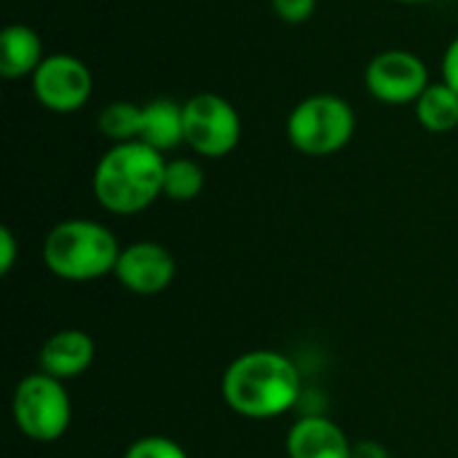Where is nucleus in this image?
Returning <instances> with one entry per match:
<instances>
[{"label":"nucleus","mask_w":458,"mask_h":458,"mask_svg":"<svg viewBox=\"0 0 458 458\" xmlns=\"http://www.w3.org/2000/svg\"><path fill=\"white\" fill-rule=\"evenodd\" d=\"M220 392L236 416L250 421H271L298 405L303 378L287 354L255 349L239 354L225 368Z\"/></svg>","instance_id":"obj_1"},{"label":"nucleus","mask_w":458,"mask_h":458,"mask_svg":"<svg viewBox=\"0 0 458 458\" xmlns=\"http://www.w3.org/2000/svg\"><path fill=\"white\" fill-rule=\"evenodd\" d=\"M164 153L140 140L118 142L99 156L91 174V191L105 212L131 217L164 196Z\"/></svg>","instance_id":"obj_2"},{"label":"nucleus","mask_w":458,"mask_h":458,"mask_svg":"<svg viewBox=\"0 0 458 458\" xmlns=\"http://www.w3.org/2000/svg\"><path fill=\"white\" fill-rule=\"evenodd\" d=\"M43 266L64 282H94L115 271L121 244L115 233L89 217L56 223L43 239Z\"/></svg>","instance_id":"obj_3"},{"label":"nucleus","mask_w":458,"mask_h":458,"mask_svg":"<svg viewBox=\"0 0 458 458\" xmlns=\"http://www.w3.org/2000/svg\"><path fill=\"white\" fill-rule=\"evenodd\" d=\"M287 142L309 158H327L349 148L357 131V113L341 94L303 97L287 115Z\"/></svg>","instance_id":"obj_4"},{"label":"nucleus","mask_w":458,"mask_h":458,"mask_svg":"<svg viewBox=\"0 0 458 458\" xmlns=\"http://www.w3.org/2000/svg\"><path fill=\"white\" fill-rule=\"evenodd\" d=\"M11 416L16 429L32 443H56L64 437L72 421V403L64 389V381L30 373L24 376L11 397Z\"/></svg>","instance_id":"obj_5"},{"label":"nucleus","mask_w":458,"mask_h":458,"mask_svg":"<svg viewBox=\"0 0 458 458\" xmlns=\"http://www.w3.org/2000/svg\"><path fill=\"white\" fill-rule=\"evenodd\" d=\"M185 145L201 158H225L242 142V115L236 105L215 91L193 94L182 102Z\"/></svg>","instance_id":"obj_6"},{"label":"nucleus","mask_w":458,"mask_h":458,"mask_svg":"<svg viewBox=\"0 0 458 458\" xmlns=\"http://www.w3.org/2000/svg\"><path fill=\"white\" fill-rule=\"evenodd\" d=\"M35 102L56 115H72L83 110L94 94V75L81 56L48 54L30 78Z\"/></svg>","instance_id":"obj_7"},{"label":"nucleus","mask_w":458,"mask_h":458,"mask_svg":"<svg viewBox=\"0 0 458 458\" xmlns=\"http://www.w3.org/2000/svg\"><path fill=\"white\" fill-rule=\"evenodd\" d=\"M432 83L427 62L408 48L378 51L365 64V89L368 94L389 107L416 105L424 89Z\"/></svg>","instance_id":"obj_8"},{"label":"nucleus","mask_w":458,"mask_h":458,"mask_svg":"<svg viewBox=\"0 0 458 458\" xmlns=\"http://www.w3.org/2000/svg\"><path fill=\"white\" fill-rule=\"evenodd\" d=\"M113 276L123 290L150 298L164 293L177 276V260L169 247L158 242H134L121 247Z\"/></svg>","instance_id":"obj_9"},{"label":"nucleus","mask_w":458,"mask_h":458,"mask_svg":"<svg viewBox=\"0 0 458 458\" xmlns=\"http://www.w3.org/2000/svg\"><path fill=\"white\" fill-rule=\"evenodd\" d=\"M94 341L78 327H64L48 335L38 352V370L59 381H72L83 376L94 362Z\"/></svg>","instance_id":"obj_10"},{"label":"nucleus","mask_w":458,"mask_h":458,"mask_svg":"<svg viewBox=\"0 0 458 458\" xmlns=\"http://www.w3.org/2000/svg\"><path fill=\"white\" fill-rule=\"evenodd\" d=\"M287 458H352V440L327 416H301L287 432Z\"/></svg>","instance_id":"obj_11"},{"label":"nucleus","mask_w":458,"mask_h":458,"mask_svg":"<svg viewBox=\"0 0 458 458\" xmlns=\"http://www.w3.org/2000/svg\"><path fill=\"white\" fill-rule=\"evenodd\" d=\"M43 38L30 24H8L0 32V75L5 81L32 78L46 59Z\"/></svg>","instance_id":"obj_12"},{"label":"nucleus","mask_w":458,"mask_h":458,"mask_svg":"<svg viewBox=\"0 0 458 458\" xmlns=\"http://www.w3.org/2000/svg\"><path fill=\"white\" fill-rule=\"evenodd\" d=\"M140 142L150 145L158 153H169L185 145V123H182V102L158 97L142 105V129Z\"/></svg>","instance_id":"obj_13"},{"label":"nucleus","mask_w":458,"mask_h":458,"mask_svg":"<svg viewBox=\"0 0 458 458\" xmlns=\"http://www.w3.org/2000/svg\"><path fill=\"white\" fill-rule=\"evenodd\" d=\"M416 121L429 134H448L458 126V94L443 81H432L413 105Z\"/></svg>","instance_id":"obj_14"},{"label":"nucleus","mask_w":458,"mask_h":458,"mask_svg":"<svg viewBox=\"0 0 458 458\" xmlns=\"http://www.w3.org/2000/svg\"><path fill=\"white\" fill-rule=\"evenodd\" d=\"M97 126H99V134L107 137L113 145L134 142V140H140V129H142V105L115 99L99 110Z\"/></svg>","instance_id":"obj_15"},{"label":"nucleus","mask_w":458,"mask_h":458,"mask_svg":"<svg viewBox=\"0 0 458 458\" xmlns=\"http://www.w3.org/2000/svg\"><path fill=\"white\" fill-rule=\"evenodd\" d=\"M204 169L193 158H166L164 172V196L169 201L185 204L201 196L204 191Z\"/></svg>","instance_id":"obj_16"},{"label":"nucleus","mask_w":458,"mask_h":458,"mask_svg":"<svg viewBox=\"0 0 458 458\" xmlns=\"http://www.w3.org/2000/svg\"><path fill=\"white\" fill-rule=\"evenodd\" d=\"M123 458H191L185 454V448L180 443H174L172 437L164 435H145L137 437L126 451Z\"/></svg>","instance_id":"obj_17"},{"label":"nucleus","mask_w":458,"mask_h":458,"mask_svg":"<svg viewBox=\"0 0 458 458\" xmlns=\"http://www.w3.org/2000/svg\"><path fill=\"white\" fill-rule=\"evenodd\" d=\"M317 3L319 0H271V8L284 24H306L314 16Z\"/></svg>","instance_id":"obj_18"},{"label":"nucleus","mask_w":458,"mask_h":458,"mask_svg":"<svg viewBox=\"0 0 458 458\" xmlns=\"http://www.w3.org/2000/svg\"><path fill=\"white\" fill-rule=\"evenodd\" d=\"M19 260V242H16V233L3 225L0 228V276H8L13 271Z\"/></svg>","instance_id":"obj_19"},{"label":"nucleus","mask_w":458,"mask_h":458,"mask_svg":"<svg viewBox=\"0 0 458 458\" xmlns=\"http://www.w3.org/2000/svg\"><path fill=\"white\" fill-rule=\"evenodd\" d=\"M440 81L448 83L454 91L458 94V35L445 46L443 51V59H440Z\"/></svg>","instance_id":"obj_20"},{"label":"nucleus","mask_w":458,"mask_h":458,"mask_svg":"<svg viewBox=\"0 0 458 458\" xmlns=\"http://www.w3.org/2000/svg\"><path fill=\"white\" fill-rule=\"evenodd\" d=\"M352 458H392L389 448L381 445L378 440H360L352 443Z\"/></svg>","instance_id":"obj_21"},{"label":"nucleus","mask_w":458,"mask_h":458,"mask_svg":"<svg viewBox=\"0 0 458 458\" xmlns=\"http://www.w3.org/2000/svg\"><path fill=\"white\" fill-rule=\"evenodd\" d=\"M392 3H400V5H427V3H435V0H392Z\"/></svg>","instance_id":"obj_22"}]
</instances>
